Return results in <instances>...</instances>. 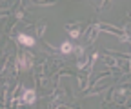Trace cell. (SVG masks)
I'll return each mask as SVG.
<instances>
[{
  "label": "cell",
  "instance_id": "cell-1",
  "mask_svg": "<svg viewBox=\"0 0 131 109\" xmlns=\"http://www.w3.org/2000/svg\"><path fill=\"white\" fill-rule=\"evenodd\" d=\"M20 100H22L24 104H33V102H35V91H33V89H26Z\"/></svg>",
  "mask_w": 131,
  "mask_h": 109
},
{
  "label": "cell",
  "instance_id": "cell-2",
  "mask_svg": "<svg viewBox=\"0 0 131 109\" xmlns=\"http://www.w3.org/2000/svg\"><path fill=\"white\" fill-rule=\"evenodd\" d=\"M18 42L24 44V45H33V44H35V38H33V37H27V35H20V37H18Z\"/></svg>",
  "mask_w": 131,
  "mask_h": 109
},
{
  "label": "cell",
  "instance_id": "cell-3",
  "mask_svg": "<svg viewBox=\"0 0 131 109\" xmlns=\"http://www.w3.org/2000/svg\"><path fill=\"white\" fill-rule=\"evenodd\" d=\"M60 51H62V53H71V51H73V45H71L69 42H64V44L60 45Z\"/></svg>",
  "mask_w": 131,
  "mask_h": 109
},
{
  "label": "cell",
  "instance_id": "cell-4",
  "mask_svg": "<svg viewBox=\"0 0 131 109\" xmlns=\"http://www.w3.org/2000/svg\"><path fill=\"white\" fill-rule=\"evenodd\" d=\"M20 67H24V69L27 67V64H26V58H20Z\"/></svg>",
  "mask_w": 131,
  "mask_h": 109
},
{
  "label": "cell",
  "instance_id": "cell-5",
  "mask_svg": "<svg viewBox=\"0 0 131 109\" xmlns=\"http://www.w3.org/2000/svg\"><path fill=\"white\" fill-rule=\"evenodd\" d=\"M69 35H71V38H77V37H78V31H71Z\"/></svg>",
  "mask_w": 131,
  "mask_h": 109
}]
</instances>
